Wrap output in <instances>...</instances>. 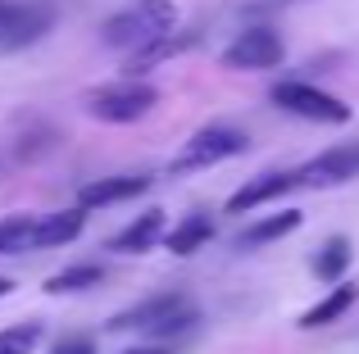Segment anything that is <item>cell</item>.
Here are the masks:
<instances>
[{
    "instance_id": "6da1fadb",
    "label": "cell",
    "mask_w": 359,
    "mask_h": 354,
    "mask_svg": "<svg viewBox=\"0 0 359 354\" xmlns=\"http://www.w3.org/2000/svg\"><path fill=\"white\" fill-rule=\"evenodd\" d=\"M196 323H201V309H196L182 291H164V295H150V300L114 313L105 327L109 332H141V337H150V341H168V337L191 332Z\"/></svg>"
},
{
    "instance_id": "7a4b0ae2",
    "label": "cell",
    "mask_w": 359,
    "mask_h": 354,
    "mask_svg": "<svg viewBox=\"0 0 359 354\" xmlns=\"http://www.w3.org/2000/svg\"><path fill=\"white\" fill-rule=\"evenodd\" d=\"M177 27V5L173 0H128L123 9L100 23V45H109V50H137V45L155 41V36L173 32Z\"/></svg>"
},
{
    "instance_id": "3957f363",
    "label": "cell",
    "mask_w": 359,
    "mask_h": 354,
    "mask_svg": "<svg viewBox=\"0 0 359 354\" xmlns=\"http://www.w3.org/2000/svg\"><path fill=\"white\" fill-rule=\"evenodd\" d=\"M245 150H250V136L245 132H237L228 123H210L182 141V150L168 160V173H201V169H214V164L237 160Z\"/></svg>"
},
{
    "instance_id": "277c9868",
    "label": "cell",
    "mask_w": 359,
    "mask_h": 354,
    "mask_svg": "<svg viewBox=\"0 0 359 354\" xmlns=\"http://www.w3.org/2000/svg\"><path fill=\"white\" fill-rule=\"evenodd\" d=\"M269 100H273L278 109H287V114L305 118V123H327V127L351 123V105H346V100H337L332 91L314 87V82H296V78L273 82Z\"/></svg>"
},
{
    "instance_id": "5b68a950",
    "label": "cell",
    "mask_w": 359,
    "mask_h": 354,
    "mask_svg": "<svg viewBox=\"0 0 359 354\" xmlns=\"http://www.w3.org/2000/svg\"><path fill=\"white\" fill-rule=\"evenodd\" d=\"M155 105H159V91L141 78H123V82L87 91V114L100 118V123H137Z\"/></svg>"
},
{
    "instance_id": "8992f818",
    "label": "cell",
    "mask_w": 359,
    "mask_h": 354,
    "mask_svg": "<svg viewBox=\"0 0 359 354\" xmlns=\"http://www.w3.org/2000/svg\"><path fill=\"white\" fill-rule=\"evenodd\" d=\"M219 59H223V69H232V73H264V69H278V64L287 59V41H282L269 23H255V27H245V32L232 36V45Z\"/></svg>"
},
{
    "instance_id": "52a82bcc",
    "label": "cell",
    "mask_w": 359,
    "mask_h": 354,
    "mask_svg": "<svg viewBox=\"0 0 359 354\" xmlns=\"http://www.w3.org/2000/svg\"><path fill=\"white\" fill-rule=\"evenodd\" d=\"M50 27H55L50 0H18V5H5V14H0V55L36 45Z\"/></svg>"
},
{
    "instance_id": "ba28073f",
    "label": "cell",
    "mask_w": 359,
    "mask_h": 354,
    "mask_svg": "<svg viewBox=\"0 0 359 354\" xmlns=\"http://www.w3.org/2000/svg\"><path fill=\"white\" fill-rule=\"evenodd\" d=\"M355 177H359V141H346L314 155L305 169H296V186H346Z\"/></svg>"
},
{
    "instance_id": "9c48e42d",
    "label": "cell",
    "mask_w": 359,
    "mask_h": 354,
    "mask_svg": "<svg viewBox=\"0 0 359 354\" xmlns=\"http://www.w3.org/2000/svg\"><path fill=\"white\" fill-rule=\"evenodd\" d=\"M150 186L146 173H114V177H96L78 191V209H109V204L137 200L141 191Z\"/></svg>"
},
{
    "instance_id": "30bf717a",
    "label": "cell",
    "mask_w": 359,
    "mask_h": 354,
    "mask_svg": "<svg viewBox=\"0 0 359 354\" xmlns=\"http://www.w3.org/2000/svg\"><path fill=\"white\" fill-rule=\"evenodd\" d=\"M287 191H296V173H259L228 195V213H255L259 204L282 200Z\"/></svg>"
},
{
    "instance_id": "8fae6325",
    "label": "cell",
    "mask_w": 359,
    "mask_h": 354,
    "mask_svg": "<svg viewBox=\"0 0 359 354\" xmlns=\"http://www.w3.org/2000/svg\"><path fill=\"white\" fill-rule=\"evenodd\" d=\"M191 41H196V32H177V27H173V32H164V36H155V41L137 45V50H128V59H123V73H128V78H141V73L159 69L164 59L182 55Z\"/></svg>"
},
{
    "instance_id": "7c38bea8",
    "label": "cell",
    "mask_w": 359,
    "mask_h": 354,
    "mask_svg": "<svg viewBox=\"0 0 359 354\" xmlns=\"http://www.w3.org/2000/svg\"><path fill=\"white\" fill-rule=\"evenodd\" d=\"M164 209H146L141 218H132L123 232L109 236V250L114 255H146V250H155L159 241H164Z\"/></svg>"
},
{
    "instance_id": "4fadbf2b",
    "label": "cell",
    "mask_w": 359,
    "mask_h": 354,
    "mask_svg": "<svg viewBox=\"0 0 359 354\" xmlns=\"http://www.w3.org/2000/svg\"><path fill=\"white\" fill-rule=\"evenodd\" d=\"M355 300H359V286H351V282H337L332 291L323 295V300H318V304H309V309L300 313V323H296V327H300V332L332 327V323H341V318H346V309H351Z\"/></svg>"
},
{
    "instance_id": "5bb4252c",
    "label": "cell",
    "mask_w": 359,
    "mask_h": 354,
    "mask_svg": "<svg viewBox=\"0 0 359 354\" xmlns=\"http://www.w3.org/2000/svg\"><path fill=\"white\" fill-rule=\"evenodd\" d=\"M87 227V209H55V213H41L36 218V250H55V246H69V241L82 236Z\"/></svg>"
},
{
    "instance_id": "9a60e30c",
    "label": "cell",
    "mask_w": 359,
    "mask_h": 354,
    "mask_svg": "<svg viewBox=\"0 0 359 354\" xmlns=\"http://www.w3.org/2000/svg\"><path fill=\"white\" fill-rule=\"evenodd\" d=\"M210 241H214V218H210V213H187L182 222H173V227L164 232V250H173L177 259L205 250Z\"/></svg>"
},
{
    "instance_id": "2e32d148",
    "label": "cell",
    "mask_w": 359,
    "mask_h": 354,
    "mask_svg": "<svg viewBox=\"0 0 359 354\" xmlns=\"http://www.w3.org/2000/svg\"><path fill=\"white\" fill-rule=\"evenodd\" d=\"M305 222V213L300 209H282V213H269V218H259V222H250V227L237 236V246H269V241H282V236H291V232Z\"/></svg>"
},
{
    "instance_id": "e0dca14e",
    "label": "cell",
    "mask_w": 359,
    "mask_h": 354,
    "mask_svg": "<svg viewBox=\"0 0 359 354\" xmlns=\"http://www.w3.org/2000/svg\"><path fill=\"white\" fill-rule=\"evenodd\" d=\"M351 259H355V246L346 236H327L323 246H318V255H314V277L318 282H341L346 277V268H351Z\"/></svg>"
},
{
    "instance_id": "ac0fdd59",
    "label": "cell",
    "mask_w": 359,
    "mask_h": 354,
    "mask_svg": "<svg viewBox=\"0 0 359 354\" xmlns=\"http://www.w3.org/2000/svg\"><path fill=\"white\" fill-rule=\"evenodd\" d=\"M36 218L41 213H9V218H0V255L36 250Z\"/></svg>"
},
{
    "instance_id": "d6986e66",
    "label": "cell",
    "mask_w": 359,
    "mask_h": 354,
    "mask_svg": "<svg viewBox=\"0 0 359 354\" xmlns=\"http://www.w3.org/2000/svg\"><path fill=\"white\" fill-rule=\"evenodd\" d=\"M105 282V268L100 264H73L64 268V273H55L50 282H46V291L50 295H78V291H91V286Z\"/></svg>"
},
{
    "instance_id": "ffe728a7",
    "label": "cell",
    "mask_w": 359,
    "mask_h": 354,
    "mask_svg": "<svg viewBox=\"0 0 359 354\" xmlns=\"http://www.w3.org/2000/svg\"><path fill=\"white\" fill-rule=\"evenodd\" d=\"M41 337V323H9V327H0V354H32Z\"/></svg>"
},
{
    "instance_id": "44dd1931",
    "label": "cell",
    "mask_w": 359,
    "mask_h": 354,
    "mask_svg": "<svg viewBox=\"0 0 359 354\" xmlns=\"http://www.w3.org/2000/svg\"><path fill=\"white\" fill-rule=\"evenodd\" d=\"M50 354H96V341L91 337H64L50 346Z\"/></svg>"
},
{
    "instance_id": "7402d4cb",
    "label": "cell",
    "mask_w": 359,
    "mask_h": 354,
    "mask_svg": "<svg viewBox=\"0 0 359 354\" xmlns=\"http://www.w3.org/2000/svg\"><path fill=\"white\" fill-rule=\"evenodd\" d=\"M123 354H173V346H168V341H150V346H132Z\"/></svg>"
},
{
    "instance_id": "603a6c76",
    "label": "cell",
    "mask_w": 359,
    "mask_h": 354,
    "mask_svg": "<svg viewBox=\"0 0 359 354\" xmlns=\"http://www.w3.org/2000/svg\"><path fill=\"white\" fill-rule=\"evenodd\" d=\"M282 5H300V0H259L255 9H282Z\"/></svg>"
},
{
    "instance_id": "cb8c5ba5",
    "label": "cell",
    "mask_w": 359,
    "mask_h": 354,
    "mask_svg": "<svg viewBox=\"0 0 359 354\" xmlns=\"http://www.w3.org/2000/svg\"><path fill=\"white\" fill-rule=\"evenodd\" d=\"M9 291H14V282H9V277H0V300H5Z\"/></svg>"
},
{
    "instance_id": "d4e9b609",
    "label": "cell",
    "mask_w": 359,
    "mask_h": 354,
    "mask_svg": "<svg viewBox=\"0 0 359 354\" xmlns=\"http://www.w3.org/2000/svg\"><path fill=\"white\" fill-rule=\"evenodd\" d=\"M0 14H5V0H0Z\"/></svg>"
}]
</instances>
